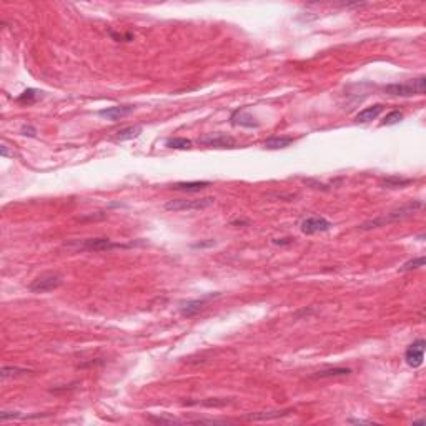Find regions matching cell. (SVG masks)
<instances>
[{"instance_id": "obj_1", "label": "cell", "mask_w": 426, "mask_h": 426, "mask_svg": "<svg viewBox=\"0 0 426 426\" xmlns=\"http://www.w3.org/2000/svg\"><path fill=\"white\" fill-rule=\"evenodd\" d=\"M421 207H423V203H421V202L408 203V205H405V207H401V208L391 210L390 213L383 215V217H380V218L368 220V222L362 223V225H360V230L368 232V230H373V228H378V227H385V225H390L393 222H400V220L410 217L411 213H415L416 210L421 208Z\"/></svg>"}, {"instance_id": "obj_2", "label": "cell", "mask_w": 426, "mask_h": 426, "mask_svg": "<svg viewBox=\"0 0 426 426\" xmlns=\"http://www.w3.org/2000/svg\"><path fill=\"white\" fill-rule=\"evenodd\" d=\"M426 90V78L418 77L415 80H410L406 83H391L385 87V92L388 95L395 97H411V95H423Z\"/></svg>"}, {"instance_id": "obj_3", "label": "cell", "mask_w": 426, "mask_h": 426, "mask_svg": "<svg viewBox=\"0 0 426 426\" xmlns=\"http://www.w3.org/2000/svg\"><path fill=\"white\" fill-rule=\"evenodd\" d=\"M215 203L213 196H205V198H179V200H170L165 203V210L168 212H195V210H205L212 207Z\"/></svg>"}, {"instance_id": "obj_4", "label": "cell", "mask_w": 426, "mask_h": 426, "mask_svg": "<svg viewBox=\"0 0 426 426\" xmlns=\"http://www.w3.org/2000/svg\"><path fill=\"white\" fill-rule=\"evenodd\" d=\"M63 278L60 273L55 271H49V273H42L40 277H37L34 282L29 285V290L32 293H47L52 292V290L59 288L62 285Z\"/></svg>"}, {"instance_id": "obj_5", "label": "cell", "mask_w": 426, "mask_h": 426, "mask_svg": "<svg viewBox=\"0 0 426 426\" xmlns=\"http://www.w3.org/2000/svg\"><path fill=\"white\" fill-rule=\"evenodd\" d=\"M68 246H75L77 250H87V251H104V250H114V248H127L130 245H122V243H114L110 238H88V240L70 243Z\"/></svg>"}, {"instance_id": "obj_6", "label": "cell", "mask_w": 426, "mask_h": 426, "mask_svg": "<svg viewBox=\"0 0 426 426\" xmlns=\"http://www.w3.org/2000/svg\"><path fill=\"white\" fill-rule=\"evenodd\" d=\"M425 340H416L413 345L408 346L405 353V360L406 363L410 365L411 368H420L423 365V360H425Z\"/></svg>"}, {"instance_id": "obj_7", "label": "cell", "mask_w": 426, "mask_h": 426, "mask_svg": "<svg viewBox=\"0 0 426 426\" xmlns=\"http://www.w3.org/2000/svg\"><path fill=\"white\" fill-rule=\"evenodd\" d=\"M331 228V223L323 217H311L302 222V232L305 235H313V233L328 232Z\"/></svg>"}, {"instance_id": "obj_8", "label": "cell", "mask_w": 426, "mask_h": 426, "mask_svg": "<svg viewBox=\"0 0 426 426\" xmlns=\"http://www.w3.org/2000/svg\"><path fill=\"white\" fill-rule=\"evenodd\" d=\"M198 143L208 145V147H215V148H232V147H235V140H233L230 135H225V133L202 137L198 140Z\"/></svg>"}, {"instance_id": "obj_9", "label": "cell", "mask_w": 426, "mask_h": 426, "mask_svg": "<svg viewBox=\"0 0 426 426\" xmlns=\"http://www.w3.org/2000/svg\"><path fill=\"white\" fill-rule=\"evenodd\" d=\"M207 302H208V298L191 300V302H186L185 305L180 306V313H182L183 316H186V318L195 316V315H198V313L203 310L205 305H207Z\"/></svg>"}, {"instance_id": "obj_10", "label": "cell", "mask_w": 426, "mask_h": 426, "mask_svg": "<svg viewBox=\"0 0 426 426\" xmlns=\"http://www.w3.org/2000/svg\"><path fill=\"white\" fill-rule=\"evenodd\" d=\"M133 110L132 105H122V107H110V109L100 110V117H105L109 120H120L125 115H128Z\"/></svg>"}, {"instance_id": "obj_11", "label": "cell", "mask_w": 426, "mask_h": 426, "mask_svg": "<svg viewBox=\"0 0 426 426\" xmlns=\"http://www.w3.org/2000/svg\"><path fill=\"white\" fill-rule=\"evenodd\" d=\"M232 123L240 125V127H248V128L258 127V123L255 122L253 117H251L250 114H246L245 110H237L235 114L232 115Z\"/></svg>"}, {"instance_id": "obj_12", "label": "cell", "mask_w": 426, "mask_h": 426, "mask_svg": "<svg viewBox=\"0 0 426 426\" xmlns=\"http://www.w3.org/2000/svg\"><path fill=\"white\" fill-rule=\"evenodd\" d=\"M381 112H383V105L376 104V105L368 107V109L362 110L357 117H355V120H357L358 123H368V122H371V120L376 119V117L380 115Z\"/></svg>"}, {"instance_id": "obj_13", "label": "cell", "mask_w": 426, "mask_h": 426, "mask_svg": "<svg viewBox=\"0 0 426 426\" xmlns=\"http://www.w3.org/2000/svg\"><path fill=\"white\" fill-rule=\"evenodd\" d=\"M293 410H277V411H258V413H251L248 415L246 418L248 420H255V421H260V420H277V418H282V416H287L292 413Z\"/></svg>"}, {"instance_id": "obj_14", "label": "cell", "mask_w": 426, "mask_h": 426, "mask_svg": "<svg viewBox=\"0 0 426 426\" xmlns=\"http://www.w3.org/2000/svg\"><path fill=\"white\" fill-rule=\"evenodd\" d=\"M140 133H142V127H138V125H130V127L120 128L119 132H115L114 140H119V142H123V140H130V138L138 137Z\"/></svg>"}, {"instance_id": "obj_15", "label": "cell", "mask_w": 426, "mask_h": 426, "mask_svg": "<svg viewBox=\"0 0 426 426\" xmlns=\"http://www.w3.org/2000/svg\"><path fill=\"white\" fill-rule=\"evenodd\" d=\"M293 143L292 137H271L265 142V147L268 150H280V148H287L288 145Z\"/></svg>"}, {"instance_id": "obj_16", "label": "cell", "mask_w": 426, "mask_h": 426, "mask_svg": "<svg viewBox=\"0 0 426 426\" xmlns=\"http://www.w3.org/2000/svg\"><path fill=\"white\" fill-rule=\"evenodd\" d=\"M207 186H210V182H182V183L173 185V188L183 191H200Z\"/></svg>"}, {"instance_id": "obj_17", "label": "cell", "mask_w": 426, "mask_h": 426, "mask_svg": "<svg viewBox=\"0 0 426 426\" xmlns=\"http://www.w3.org/2000/svg\"><path fill=\"white\" fill-rule=\"evenodd\" d=\"M352 369L350 368H330V369H323V371H318L313 374L311 378H335V376H345V374H350Z\"/></svg>"}, {"instance_id": "obj_18", "label": "cell", "mask_w": 426, "mask_h": 426, "mask_svg": "<svg viewBox=\"0 0 426 426\" xmlns=\"http://www.w3.org/2000/svg\"><path fill=\"white\" fill-rule=\"evenodd\" d=\"M32 373L30 369L25 368H18V366H3L2 371H0V376L2 380H8V378H17V376H23V374Z\"/></svg>"}, {"instance_id": "obj_19", "label": "cell", "mask_w": 426, "mask_h": 426, "mask_svg": "<svg viewBox=\"0 0 426 426\" xmlns=\"http://www.w3.org/2000/svg\"><path fill=\"white\" fill-rule=\"evenodd\" d=\"M411 179H401V177H388V179L383 180V185L386 188H403V186L411 183Z\"/></svg>"}, {"instance_id": "obj_20", "label": "cell", "mask_w": 426, "mask_h": 426, "mask_svg": "<svg viewBox=\"0 0 426 426\" xmlns=\"http://www.w3.org/2000/svg\"><path fill=\"white\" fill-rule=\"evenodd\" d=\"M168 148H177V150H186L191 147V142L188 138H170L167 140Z\"/></svg>"}, {"instance_id": "obj_21", "label": "cell", "mask_w": 426, "mask_h": 426, "mask_svg": "<svg viewBox=\"0 0 426 426\" xmlns=\"http://www.w3.org/2000/svg\"><path fill=\"white\" fill-rule=\"evenodd\" d=\"M401 119H403V114L398 112V110H393L385 117V120H383L381 125H396V123H400Z\"/></svg>"}, {"instance_id": "obj_22", "label": "cell", "mask_w": 426, "mask_h": 426, "mask_svg": "<svg viewBox=\"0 0 426 426\" xmlns=\"http://www.w3.org/2000/svg\"><path fill=\"white\" fill-rule=\"evenodd\" d=\"M423 265H425V256H418V258L406 261L403 266H400V271H410V270L420 268V266H423Z\"/></svg>"}, {"instance_id": "obj_23", "label": "cell", "mask_w": 426, "mask_h": 426, "mask_svg": "<svg viewBox=\"0 0 426 426\" xmlns=\"http://www.w3.org/2000/svg\"><path fill=\"white\" fill-rule=\"evenodd\" d=\"M35 98H37V92L32 90V88H29V90L23 92L22 95L17 98V100L20 102V104H34Z\"/></svg>"}, {"instance_id": "obj_24", "label": "cell", "mask_w": 426, "mask_h": 426, "mask_svg": "<svg viewBox=\"0 0 426 426\" xmlns=\"http://www.w3.org/2000/svg\"><path fill=\"white\" fill-rule=\"evenodd\" d=\"M15 418H20V415H18L17 411H2V413H0V420L2 421L15 420Z\"/></svg>"}, {"instance_id": "obj_25", "label": "cell", "mask_w": 426, "mask_h": 426, "mask_svg": "<svg viewBox=\"0 0 426 426\" xmlns=\"http://www.w3.org/2000/svg\"><path fill=\"white\" fill-rule=\"evenodd\" d=\"M20 132H22L23 135H27V137H35L37 130H35L34 127H30V125H23Z\"/></svg>"}, {"instance_id": "obj_26", "label": "cell", "mask_w": 426, "mask_h": 426, "mask_svg": "<svg viewBox=\"0 0 426 426\" xmlns=\"http://www.w3.org/2000/svg\"><path fill=\"white\" fill-rule=\"evenodd\" d=\"M248 222H245V220H233L232 225H246Z\"/></svg>"}, {"instance_id": "obj_27", "label": "cell", "mask_w": 426, "mask_h": 426, "mask_svg": "<svg viewBox=\"0 0 426 426\" xmlns=\"http://www.w3.org/2000/svg\"><path fill=\"white\" fill-rule=\"evenodd\" d=\"M352 423H373L369 420H352Z\"/></svg>"}, {"instance_id": "obj_28", "label": "cell", "mask_w": 426, "mask_h": 426, "mask_svg": "<svg viewBox=\"0 0 426 426\" xmlns=\"http://www.w3.org/2000/svg\"><path fill=\"white\" fill-rule=\"evenodd\" d=\"M2 155L7 157L8 155V150H7V145H2Z\"/></svg>"}]
</instances>
